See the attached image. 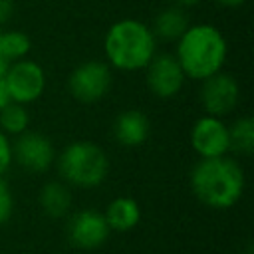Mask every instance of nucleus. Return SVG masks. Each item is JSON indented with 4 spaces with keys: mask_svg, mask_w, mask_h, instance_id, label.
<instances>
[{
    "mask_svg": "<svg viewBox=\"0 0 254 254\" xmlns=\"http://www.w3.org/2000/svg\"><path fill=\"white\" fill-rule=\"evenodd\" d=\"M12 163H14V153H12L10 137L4 131H0V177H4L8 173Z\"/></svg>",
    "mask_w": 254,
    "mask_h": 254,
    "instance_id": "20",
    "label": "nucleus"
},
{
    "mask_svg": "<svg viewBox=\"0 0 254 254\" xmlns=\"http://www.w3.org/2000/svg\"><path fill=\"white\" fill-rule=\"evenodd\" d=\"M113 85V71L107 62L87 60L73 67L67 79V89L71 97L83 105L101 101Z\"/></svg>",
    "mask_w": 254,
    "mask_h": 254,
    "instance_id": "5",
    "label": "nucleus"
},
{
    "mask_svg": "<svg viewBox=\"0 0 254 254\" xmlns=\"http://www.w3.org/2000/svg\"><path fill=\"white\" fill-rule=\"evenodd\" d=\"M189 181L192 194L214 210L232 208L246 189V175L242 167L228 155L200 159L192 167Z\"/></svg>",
    "mask_w": 254,
    "mask_h": 254,
    "instance_id": "1",
    "label": "nucleus"
},
{
    "mask_svg": "<svg viewBox=\"0 0 254 254\" xmlns=\"http://www.w3.org/2000/svg\"><path fill=\"white\" fill-rule=\"evenodd\" d=\"M4 83L10 101L28 105L44 95L48 77H46V69L38 62L24 58L8 65L4 73Z\"/></svg>",
    "mask_w": 254,
    "mask_h": 254,
    "instance_id": "6",
    "label": "nucleus"
},
{
    "mask_svg": "<svg viewBox=\"0 0 254 254\" xmlns=\"http://www.w3.org/2000/svg\"><path fill=\"white\" fill-rule=\"evenodd\" d=\"M0 52L10 64L24 60L32 52V38L22 30H6L0 34Z\"/></svg>",
    "mask_w": 254,
    "mask_h": 254,
    "instance_id": "18",
    "label": "nucleus"
},
{
    "mask_svg": "<svg viewBox=\"0 0 254 254\" xmlns=\"http://www.w3.org/2000/svg\"><path fill=\"white\" fill-rule=\"evenodd\" d=\"M10 101L8 91H6V83H4V73H0V109Z\"/></svg>",
    "mask_w": 254,
    "mask_h": 254,
    "instance_id": "22",
    "label": "nucleus"
},
{
    "mask_svg": "<svg viewBox=\"0 0 254 254\" xmlns=\"http://www.w3.org/2000/svg\"><path fill=\"white\" fill-rule=\"evenodd\" d=\"M190 147L200 159L228 155L230 151L228 125L222 121V117L204 113L194 121L190 129Z\"/></svg>",
    "mask_w": 254,
    "mask_h": 254,
    "instance_id": "10",
    "label": "nucleus"
},
{
    "mask_svg": "<svg viewBox=\"0 0 254 254\" xmlns=\"http://www.w3.org/2000/svg\"><path fill=\"white\" fill-rule=\"evenodd\" d=\"M14 161L28 173L42 175L46 173L56 161V147L54 143L40 131H24L16 137L12 145Z\"/></svg>",
    "mask_w": 254,
    "mask_h": 254,
    "instance_id": "8",
    "label": "nucleus"
},
{
    "mask_svg": "<svg viewBox=\"0 0 254 254\" xmlns=\"http://www.w3.org/2000/svg\"><path fill=\"white\" fill-rule=\"evenodd\" d=\"M151 135V123L141 109H125L113 121V139L127 149L143 145Z\"/></svg>",
    "mask_w": 254,
    "mask_h": 254,
    "instance_id": "12",
    "label": "nucleus"
},
{
    "mask_svg": "<svg viewBox=\"0 0 254 254\" xmlns=\"http://www.w3.org/2000/svg\"><path fill=\"white\" fill-rule=\"evenodd\" d=\"M173 4H177V6H181V8H189V6H194V4H198L200 0H171Z\"/></svg>",
    "mask_w": 254,
    "mask_h": 254,
    "instance_id": "24",
    "label": "nucleus"
},
{
    "mask_svg": "<svg viewBox=\"0 0 254 254\" xmlns=\"http://www.w3.org/2000/svg\"><path fill=\"white\" fill-rule=\"evenodd\" d=\"M111 232H129L141 222V204L133 196H115L103 210Z\"/></svg>",
    "mask_w": 254,
    "mask_h": 254,
    "instance_id": "13",
    "label": "nucleus"
},
{
    "mask_svg": "<svg viewBox=\"0 0 254 254\" xmlns=\"http://www.w3.org/2000/svg\"><path fill=\"white\" fill-rule=\"evenodd\" d=\"M0 34H2V30H0ZM8 65H10V62H8V60H4V56H2V52H0V73H6Z\"/></svg>",
    "mask_w": 254,
    "mask_h": 254,
    "instance_id": "25",
    "label": "nucleus"
},
{
    "mask_svg": "<svg viewBox=\"0 0 254 254\" xmlns=\"http://www.w3.org/2000/svg\"><path fill=\"white\" fill-rule=\"evenodd\" d=\"M30 129V111L26 105L8 101L0 109V131H4L8 137H18L20 133Z\"/></svg>",
    "mask_w": 254,
    "mask_h": 254,
    "instance_id": "16",
    "label": "nucleus"
},
{
    "mask_svg": "<svg viewBox=\"0 0 254 254\" xmlns=\"http://www.w3.org/2000/svg\"><path fill=\"white\" fill-rule=\"evenodd\" d=\"M175 58L185 71V77L202 81L222 71L228 58L224 34L212 24H190L177 40Z\"/></svg>",
    "mask_w": 254,
    "mask_h": 254,
    "instance_id": "2",
    "label": "nucleus"
},
{
    "mask_svg": "<svg viewBox=\"0 0 254 254\" xmlns=\"http://www.w3.org/2000/svg\"><path fill=\"white\" fill-rule=\"evenodd\" d=\"M111 230L101 210L97 208H81L71 214L67 222V240L73 248L79 250H97L101 248Z\"/></svg>",
    "mask_w": 254,
    "mask_h": 254,
    "instance_id": "9",
    "label": "nucleus"
},
{
    "mask_svg": "<svg viewBox=\"0 0 254 254\" xmlns=\"http://www.w3.org/2000/svg\"><path fill=\"white\" fill-rule=\"evenodd\" d=\"M189 26H190V22H189L185 8L173 4L155 16L151 30H153L157 42H177Z\"/></svg>",
    "mask_w": 254,
    "mask_h": 254,
    "instance_id": "15",
    "label": "nucleus"
},
{
    "mask_svg": "<svg viewBox=\"0 0 254 254\" xmlns=\"http://www.w3.org/2000/svg\"><path fill=\"white\" fill-rule=\"evenodd\" d=\"M246 0H216V4L224 6V8H240Z\"/></svg>",
    "mask_w": 254,
    "mask_h": 254,
    "instance_id": "23",
    "label": "nucleus"
},
{
    "mask_svg": "<svg viewBox=\"0 0 254 254\" xmlns=\"http://www.w3.org/2000/svg\"><path fill=\"white\" fill-rule=\"evenodd\" d=\"M14 212V194L10 185L0 177V226L12 218Z\"/></svg>",
    "mask_w": 254,
    "mask_h": 254,
    "instance_id": "19",
    "label": "nucleus"
},
{
    "mask_svg": "<svg viewBox=\"0 0 254 254\" xmlns=\"http://www.w3.org/2000/svg\"><path fill=\"white\" fill-rule=\"evenodd\" d=\"M14 12H16L14 0H0V26L8 24L14 16Z\"/></svg>",
    "mask_w": 254,
    "mask_h": 254,
    "instance_id": "21",
    "label": "nucleus"
},
{
    "mask_svg": "<svg viewBox=\"0 0 254 254\" xmlns=\"http://www.w3.org/2000/svg\"><path fill=\"white\" fill-rule=\"evenodd\" d=\"M240 99V85L238 81L224 71H218L206 79H202L200 85V103L208 115L224 117L230 113Z\"/></svg>",
    "mask_w": 254,
    "mask_h": 254,
    "instance_id": "11",
    "label": "nucleus"
},
{
    "mask_svg": "<svg viewBox=\"0 0 254 254\" xmlns=\"http://www.w3.org/2000/svg\"><path fill=\"white\" fill-rule=\"evenodd\" d=\"M38 202L46 216L64 218L65 214H69V208H71V190L62 179L48 181L42 185L38 192Z\"/></svg>",
    "mask_w": 254,
    "mask_h": 254,
    "instance_id": "14",
    "label": "nucleus"
},
{
    "mask_svg": "<svg viewBox=\"0 0 254 254\" xmlns=\"http://www.w3.org/2000/svg\"><path fill=\"white\" fill-rule=\"evenodd\" d=\"M60 179L67 187L97 189L109 175V157L93 141H73L56 155Z\"/></svg>",
    "mask_w": 254,
    "mask_h": 254,
    "instance_id": "4",
    "label": "nucleus"
},
{
    "mask_svg": "<svg viewBox=\"0 0 254 254\" xmlns=\"http://www.w3.org/2000/svg\"><path fill=\"white\" fill-rule=\"evenodd\" d=\"M145 79L149 91L159 99H171L181 93L185 85V71L179 65L175 54L157 52L145 67Z\"/></svg>",
    "mask_w": 254,
    "mask_h": 254,
    "instance_id": "7",
    "label": "nucleus"
},
{
    "mask_svg": "<svg viewBox=\"0 0 254 254\" xmlns=\"http://www.w3.org/2000/svg\"><path fill=\"white\" fill-rule=\"evenodd\" d=\"M228 137H230V151L244 157L250 155L254 151V119L250 115L238 117L228 127Z\"/></svg>",
    "mask_w": 254,
    "mask_h": 254,
    "instance_id": "17",
    "label": "nucleus"
},
{
    "mask_svg": "<svg viewBox=\"0 0 254 254\" xmlns=\"http://www.w3.org/2000/svg\"><path fill=\"white\" fill-rule=\"evenodd\" d=\"M103 54L111 69L141 71L157 54V38L151 26L137 18L113 22L103 38Z\"/></svg>",
    "mask_w": 254,
    "mask_h": 254,
    "instance_id": "3",
    "label": "nucleus"
}]
</instances>
